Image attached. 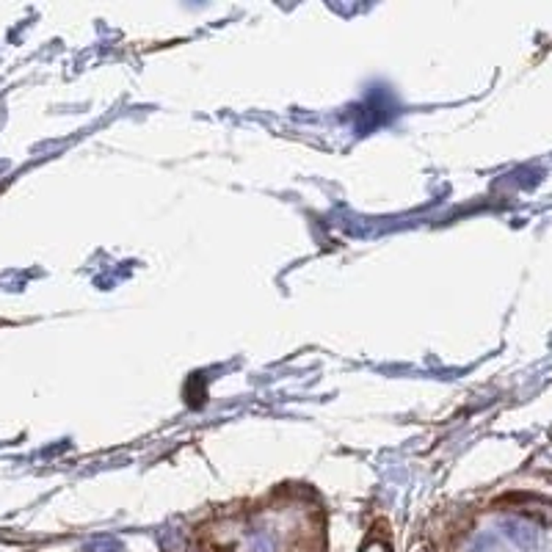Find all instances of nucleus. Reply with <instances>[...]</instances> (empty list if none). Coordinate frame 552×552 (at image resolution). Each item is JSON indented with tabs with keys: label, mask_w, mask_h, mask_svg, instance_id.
<instances>
[]
</instances>
